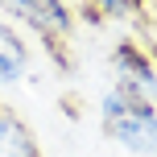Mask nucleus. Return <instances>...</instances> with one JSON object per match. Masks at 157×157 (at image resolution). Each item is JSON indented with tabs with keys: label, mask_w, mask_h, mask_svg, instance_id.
<instances>
[{
	"label": "nucleus",
	"mask_w": 157,
	"mask_h": 157,
	"mask_svg": "<svg viewBox=\"0 0 157 157\" xmlns=\"http://www.w3.org/2000/svg\"><path fill=\"white\" fill-rule=\"evenodd\" d=\"M112 71H116V87L141 95V99H157V62L145 46H136L132 37L116 41L112 50Z\"/></svg>",
	"instance_id": "obj_3"
},
{
	"label": "nucleus",
	"mask_w": 157,
	"mask_h": 157,
	"mask_svg": "<svg viewBox=\"0 0 157 157\" xmlns=\"http://www.w3.org/2000/svg\"><path fill=\"white\" fill-rule=\"evenodd\" d=\"M153 62H157V50H153Z\"/></svg>",
	"instance_id": "obj_8"
},
{
	"label": "nucleus",
	"mask_w": 157,
	"mask_h": 157,
	"mask_svg": "<svg viewBox=\"0 0 157 157\" xmlns=\"http://www.w3.org/2000/svg\"><path fill=\"white\" fill-rule=\"evenodd\" d=\"M0 8L13 13L17 25H25L29 33H37L41 46H50V41H71V33L78 25L75 8L66 4V0H0Z\"/></svg>",
	"instance_id": "obj_2"
},
{
	"label": "nucleus",
	"mask_w": 157,
	"mask_h": 157,
	"mask_svg": "<svg viewBox=\"0 0 157 157\" xmlns=\"http://www.w3.org/2000/svg\"><path fill=\"white\" fill-rule=\"evenodd\" d=\"M29 41L13 29L8 21H0V83H21L25 71H29Z\"/></svg>",
	"instance_id": "obj_5"
},
{
	"label": "nucleus",
	"mask_w": 157,
	"mask_h": 157,
	"mask_svg": "<svg viewBox=\"0 0 157 157\" xmlns=\"http://www.w3.org/2000/svg\"><path fill=\"white\" fill-rule=\"evenodd\" d=\"M141 4H145V8H149V4H157V0H141Z\"/></svg>",
	"instance_id": "obj_7"
},
{
	"label": "nucleus",
	"mask_w": 157,
	"mask_h": 157,
	"mask_svg": "<svg viewBox=\"0 0 157 157\" xmlns=\"http://www.w3.org/2000/svg\"><path fill=\"white\" fill-rule=\"evenodd\" d=\"M0 157H46L29 120L4 99H0Z\"/></svg>",
	"instance_id": "obj_4"
},
{
	"label": "nucleus",
	"mask_w": 157,
	"mask_h": 157,
	"mask_svg": "<svg viewBox=\"0 0 157 157\" xmlns=\"http://www.w3.org/2000/svg\"><path fill=\"white\" fill-rule=\"evenodd\" d=\"M95 8H99L103 21H141L145 4L141 0H91Z\"/></svg>",
	"instance_id": "obj_6"
},
{
	"label": "nucleus",
	"mask_w": 157,
	"mask_h": 157,
	"mask_svg": "<svg viewBox=\"0 0 157 157\" xmlns=\"http://www.w3.org/2000/svg\"><path fill=\"white\" fill-rule=\"evenodd\" d=\"M66 4H71V0H66ZM78 4H83V0H78Z\"/></svg>",
	"instance_id": "obj_9"
},
{
	"label": "nucleus",
	"mask_w": 157,
	"mask_h": 157,
	"mask_svg": "<svg viewBox=\"0 0 157 157\" xmlns=\"http://www.w3.org/2000/svg\"><path fill=\"white\" fill-rule=\"evenodd\" d=\"M99 124L132 157H157V103L112 83L99 99Z\"/></svg>",
	"instance_id": "obj_1"
}]
</instances>
